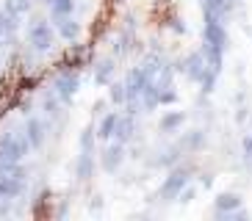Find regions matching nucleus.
Instances as JSON below:
<instances>
[{
    "label": "nucleus",
    "instance_id": "bb28decb",
    "mask_svg": "<svg viewBox=\"0 0 252 221\" xmlns=\"http://www.w3.org/2000/svg\"><path fill=\"white\" fill-rule=\"evenodd\" d=\"M216 78H219V72H214V69H208V72H205V78H202V81L197 83V86L202 88V94H211V91H214Z\"/></svg>",
    "mask_w": 252,
    "mask_h": 221
},
{
    "label": "nucleus",
    "instance_id": "dca6fc26",
    "mask_svg": "<svg viewBox=\"0 0 252 221\" xmlns=\"http://www.w3.org/2000/svg\"><path fill=\"white\" fill-rule=\"evenodd\" d=\"M183 125H186V113H183V110H169V113H163V116H161L158 130H161V133H178Z\"/></svg>",
    "mask_w": 252,
    "mask_h": 221
},
{
    "label": "nucleus",
    "instance_id": "c85d7f7f",
    "mask_svg": "<svg viewBox=\"0 0 252 221\" xmlns=\"http://www.w3.org/2000/svg\"><path fill=\"white\" fill-rule=\"evenodd\" d=\"M241 152H244L247 161L252 158V133H244V138H241Z\"/></svg>",
    "mask_w": 252,
    "mask_h": 221
},
{
    "label": "nucleus",
    "instance_id": "20e7f679",
    "mask_svg": "<svg viewBox=\"0 0 252 221\" xmlns=\"http://www.w3.org/2000/svg\"><path fill=\"white\" fill-rule=\"evenodd\" d=\"M78 88H81V75L72 72V69L59 72V75H56V81H53V91L61 97V103H64V105L72 103V97L78 94Z\"/></svg>",
    "mask_w": 252,
    "mask_h": 221
},
{
    "label": "nucleus",
    "instance_id": "c756f323",
    "mask_svg": "<svg viewBox=\"0 0 252 221\" xmlns=\"http://www.w3.org/2000/svg\"><path fill=\"white\" fill-rule=\"evenodd\" d=\"M194 196H197V188H191V185H186L183 191H180V202H183V205H189Z\"/></svg>",
    "mask_w": 252,
    "mask_h": 221
},
{
    "label": "nucleus",
    "instance_id": "2eb2a0df",
    "mask_svg": "<svg viewBox=\"0 0 252 221\" xmlns=\"http://www.w3.org/2000/svg\"><path fill=\"white\" fill-rule=\"evenodd\" d=\"M122 113H117V110H111V113H105L103 119H100V125H97V138L100 141H111L114 133H117V122Z\"/></svg>",
    "mask_w": 252,
    "mask_h": 221
},
{
    "label": "nucleus",
    "instance_id": "9d476101",
    "mask_svg": "<svg viewBox=\"0 0 252 221\" xmlns=\"http://www.w3.org/2000/svg\"><path fill=\"white\" fill-rule=\"evenodd\" d=\"M25 191V180H20V177L14 174H0V199H17L23 196Z\"/></svg>",
    "mask_w": 252,
    "mask_h": 221
},
{
    "label": "nucleus",
    "instance_id": "1a4fd4ad",
    "mask_svg": "<svg viewBox=\"0 0 252 221\" xmlns=\"http://www.w3.org/2000/svg\"><path fill=\"white\" fill-rule=\"evenodd\" d=\"M241 205H244V199H241V193H236V191H224V193H219V196L214 199L216 216H227V213H233V210H238Z\"/></svg>",
    "mask_w": 252,
    "mask_h": 221
},
{
    "label": "nucleus",
    "instance_id": "393cba45",
    "mask_svg": "<svg viewBox=\"0 0 252 221\" xmlns=\"http://www.w3.org/2000/svg\"><path fill=\"white\" fill-rule=\"evenodd\" d=\"M133 33H127V30H122V33H119L117 36V44H114V53H117V55H125L127 50H130V47H133Z\"/></svg>",
    "mask_w": 252,
    "mask_h": 221
},
{
    "label": "nucleus",
    "instance_id": "6e6552de",
    "mask_svg": "<svg viewBox=\"0 0 252 221\" xmlns=\"http://www.w3.org/2000/svg\"><path fill=\"white\" fill-rule=\"evenodd\" d=\"M25 136H28V141H31V147L33 149H42L45 147V138H47V125L42 122L39 116H28L25 119Z\"/></svg>",
    "mask_w": 252,
    "mask_h": 221
},
{
    "label": "nucleus",
    "instance_id": "f3484780",
    "mask_svg": "<svg viewBox=\"0 0 252 221\" xmlns=\"http://www.w3.org/2000/svg\"><path fill=\"white\" fill-rule=\"evenodd\" d=\"M17 25H20V17H11L6 8H0V44L11 42V36H14Z\"/></svg>",
    "mask_w": 252,
    "mask_h": 221
},
{
    "label": "nucleus",
    "instance_id": "423d86ee",
    "mask_svg": "<svg viewBox=\"0 0 252 221\" xmlns=\"http://www.w3.org/2000/svg\"><path fill=\"white\" fill-rule=\"evenodd\" d=\"M122 163H125V144L111 138V144H105L103 152H100V166H103L105 174H114V171H119Z\"/></svg>",
    "mask_w": 252,
    "mask_h": 221
},
{
    "label": "nucleus",
    "instance_id": "f257e3e1",
    "mask_svg": "<svg viewBox=\"0 0 252 221\" xmlns=\"http://www.w3.org/2000/svg\"><path fill=\"white\" fill-rule=\"evenodd\" d=\"M31 149L33 147H31L25 130L23 133H3L0 136V174H11Z\"/></svg>",
    "mask_w": 252,
    "mask_h": 221
},
{
    "label": "nucleus",
    "instance_id": "cd10ccee",
    "mask_svg": "<svg viewBox=\"0 0 252 221\" xmlns=\"http://www.w3.org/2000/svg\"><path fill=\"white\" fill-rule=\"evenodd\" d=\"M175 100H178V94L172 91V86H163L161 88V105H172Z\"/></svg>",
    "mask_w": 252,
    "mask_h": 221
},
{
    "label": "nucleus",
    "instance_id": "ddd939ff",
    "mask_svg": "<svg viewBox=\"0 0 252 221\" xmlns=\"http://www.w3.org/2000/svg\"><path fill=\"white\" fill-rule=\"evenodd\" d=\"M56 30H59L61 39H67V42H75L78 33H81V22H75L72 17H56Z\"/></svg>",
    "mask_w": 252,
    "mask_h": 221
},
{
    "label": "nucleus",
    "instance_id": "a211bd4d",
    "mask_svg": "<svg viewBox=\"0 0 252 221\" xmlns=\"http://www.w3.org/2000/svg\"><path fill=\"white\" fill-rule=\"evenodd\" d=\"M114 72H117L114 58H103L100 64L94 66V83H97V86H108V83L114 81Z\"/></svg>",
    "mask_w": 252,
    "mask_h": 221
},
{
    "label": "nucleus",
    "instance_id": "a878e982",
    "mask_svg": "<svg viewBox=\"0 0 252 221\" xmlns=\"http://www.w3.org/2000/svg\"><path fill=\"white\" fill-rule=\"evenodd\" d=\"M94 138H97V130L86 127L81 133V152H94Z\"/></svg>",
    "mask_w": 252,
    "mask_h": 221
},
{
    "label": "nucleus",
    "instance_id": "4be33fe9",
    "mask_svg": "<svg viewBox=\"0 0 252 221\" xmlns=\"http://www.w3.org/2000/svg\"><path fill=\"white\" fill-rule=\"evenodd\" d=\"M72 11H75V0H56L50 6L53 20H56V17H72Z\"/></svg>",
    "mask_w": 252,
    "mask_h": 221
},
{
    "label": "nucleus",
    "instance_id": "4468645a",
    "mask_svg": "<svg viewBox=\"0 0 252 221\" xmlns=\"http://www.w3.org/2000/svg\"><path fill=\"white\" fill-rule=\"evenodd\" d=\"M133 133H136V113H125V116H119L114 138L122 141V144H127V141L133 138Z\"/></svg>",
    "mask_w": 252,
    "mask_h": 221
},
{
    "label": "nucleus",
    "instance_id": "f8f14e48",
    "mask_svg": "<svg viewBox=\"0 0 252 221\" xmlns=\"http://www.w3.org/2000/svg\"><path fill=\"white\" fill-rule=\"evenodd\" d=\"M238 0H200V6L205 14H216V17H230L233 14V8H236Z\"/></svg>",
    "mask_w": 252,
    "mask_h": 221
},
{
    "label": "nucleus",
    "instance_id": "7ed1b4c3",
    "mask_svg": "<svg viewBox=\"0 0 252 221\" xmlns=\"http://www.w3.org/2000/svg\"><path fill=\"white\" fill-rule=\"evenodd\" d=\"M56 33L59 30L53 28L47 20H36L28 28V44L33 47V53H50L53 44H56Z\"/></svg>",
    "mask_w": 252,
    "mask_h": 221
},
{
    "label": "nucleus",
    "instance_id": "9b49d317",
    "mask_svg": "<svg viewBox=\"0 0 252 221\" xmlns=\"http://www.w3.org/2000/svg\"><path fill=\"white\" fill-rule=\"evenodd\" d=\"M139 103L144 110H156L158 105H161V83L158 81H150L147 86H144V91H141Z\"/></svg>",
    "mask_w": 252,
    "mask_h": 221
},
{
    "label": "nucleus",
    "instance_id": "412c9836",
    "mask_svg": "<svg viewBox=\"0 0 252 221\" xmlns=\"http://www.w3.org/2000/svg\"><path fill=\"white\" fill-rule=\"evenodd\" d=\"M61 105H64V103H61V97L56 94V91H47V94L42 97V110H45L50 119H56L61 113Z\"/></svg>",
    "mask_w": 252,
    "mask_h": 221
},
{
    "label": "nucleus",
    "instance_id": "aec40b11",
    "mask_svg": "<svg viewBox=\"0 0 252 221\" xmlns=\"http://www.w3.org/2000/svg\"><path fill=\"white\" fill-rule=\"evenodd\" d=\"M205 141H208L205 130H189L183 138H180V147L183 149H202L205 147Z\"/></svg>",
    "mask_w": 252,
    "mask_h": 221
},
{
    "label": "nucleus",
    "instance_id": "39448f33",
    "mask_svg": "<svg viewBox=\"0 0 252 221\" xmlns=\"http://www.w3.org/2000/svg\"><path fill=\"white\" fill-rule=\"evenodd\" d=\"M175 69H178V72H183L189 81L200 83L211 66H208V61H205V55H202V50H197V53H189L183 61H178V64H175Z\"/></svg>",
    "mask_w": 252,
    "mask_h": 221
},
{
    "label": "nucleus",
    "instance_id": "6ab92c4d",
    "mask_svg": "<svg viewBox=\"0 0 252 221\" xmlns=\"http://www.w3.org/2000/svg\"><path fill=\"white\" fill-rule=\"evenodd\" d=\"M75 174H78V180H92V174H94V152H81V158L75 163Z\"/></svg>",
    "mask_w": 252,
    "mask_h": 221
},
{
    "label": "nucleus",
    "instance_id": "0eeeda50",
    "mask_svg": "<svg viewBox=\"0 0 252 221\" xmlns=\"http://www.w3.org/2000/svg\"><path fill=\"white\" fill-rule=\"evenodd\" d=\"M153 81L147 75V69L144 66H133V69H127L125 75V88H127V103H136L141 97V91H144V86Z\"/></svg>",
    "mask_w": 252,
    "mask_h": 221
},
{
    "label": "nucleus",
    "instance_id": "5701e85b",
    "mask_svg": "<svg viewBox=\"0 0 252 221\" xmlns=\"http://www.w3.org/2000/svg\"><path fill=\"white\" fill-rule=\"evenodd\" d=\"M3 8H6L11 17H23V14H28L31 0H6V3H3Z\"/></svg>",
    "mask_w": 252,
    "mask_h": 221
},
{
    "label": "nucleus",
    "instance_id": "f03ea898",
    "mask_svg": "<svg viewBox=\"0 0 252 221\" xmlns=\"http://www.w3.org/2000/svg\"><path fill=\"white\" fill-rule=\"evenodd\" d=\"M189 183H191V169H189V166H178V169H172L169 174H166V180L161 183V188H158L161 202H172V199H178L180 191H183Z\"/></svg>",
    "mask_w": 252,
    "mask_h": 221
},
{
    "label": "nucleus",
    "instance_id": "7c9ffc66",
    "mask_svg": "<svg viewBox=\"0 0 252 221\" xmlns=\"http://www.w3.org/2000/svg\"><path fill=\"white\" fill-rule=\"evenodd\" d=\"M45 3H47V6H53V3H56V0H45Z\"/></svg>",
    "mask_w": 252,
    "mask_h": 221
},
{
    "label": "nucleus",
    "instance_id": "b1692460",
    "mask_svg": "<svg viewBox=\"0 0 252 221\" xmlns=\"http://www.w3.org/2000/svg\"><path fill=\"white\" fill-rule=\"evenodd\" d=\"M114 105H125L127 103V88H125V81L122 83H111V91H108Z\"/></svg>",
    "mask_w": 252,
    "mask_h": 221
}]
</instances>
